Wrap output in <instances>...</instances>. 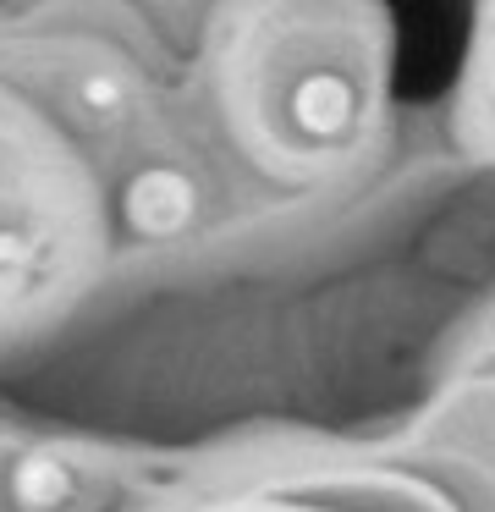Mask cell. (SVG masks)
<instances>
[{
    "label": "cell",
    "mask_w": 495,
    "mask_h": 512,
    "mask_svg": "<svg viewBox=\"0 0 495 512\" xmlns=\"http://www.w3.org/2000/svg\"><path fill=\"white\" fill-rule=\"evenodd\" d=\"M242 67V122L253 127L264 160L325 171L363 144L374 116L369 61L330 28H275Z\"/></svg>",
    "instance_id": "1"
},
{
    "label": "cell",
    "mask_w": 495,
    "mask_h": 512,
    "mask_svg": "<svg viewBox=\"0 0 495 512\" xmlns=\"http://www.w3.org/2000/svg\"><path fill=\"white\" fill-rule=\"evenodd\" d=\"M66 215H72V193L61 171L28 144H17V133L6 127L0 133V303L28 298L44 276H55L72 248Z\"/></svg>",
    "instance_id": "2"
},
{
    "label": "cell",
    "mask_w": 495,
    "mask_h": 512,
    "mask_svg": "<svg viewBox=\"0 0 495 512\" xmlns=\"http://www.w3.org/2000/svg\"><path fill=\"white\" fill-rule=\"evenodd\" d=\"M198 182L187 177L182 166H171V160H149V166H138L127 177V188H121V221H127L132 237H143V243H171V237H182L187 226L198 221Z\"/></svg>",
    "instance_id": "3"
},
{
    "label": "cell",
    "mask_w": 495,
    "mask_h": 512,
    "mask_svg": "<svg viewBox=\"0 0 495 512\" xmlns=\"http://www.w3.org/2000/svg\"><path fill=\"white\" fill-rule=\"evenodd\" d=\"M11 507L17 512H94L99 490L94 474L83 463H72L66 452H28L11 463Z\"/></svg>",
    "instance_id": "4"
},
{
    "label": "cell",
    "mask_w": 495,
    "mask_h": 512,
    "mask_svg": "<svg viewBox=\"0 0 495 512\" xmlns=\"http://www.w3.org/2000/svg\"><path fill=\"white\" fill-rule=\"evenodd\" d=\"M72 111L94 127H121L132 116V78L110 61H88L72 78Z\"/></svg>",
    "instance_id": "5"
},
{
    "label": "cell",
    "mask_w": 495,
    "mask_h": 512,
    "mask_svg": "<svg viewBox=\"0 0 495 512\" xmlns=\"http://www.w3.org/2000/svg\"><path fill=\"white\" fill-rule=\"evenodd\" d=\"M473 78H479V116L484 122H495V12L484 17V56H479V67H473Z\"/></svg>",
    "instance_id": "6"
}]
</instances>
